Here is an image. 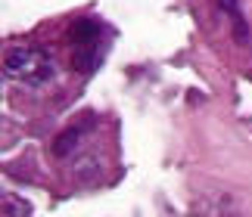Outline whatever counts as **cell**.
Segmentation results:
<instances>
[{
    "label": "cell",
    "mask_w": 252,
    "mask_h": 217,
    "mask_svg": "<svg viewBox=\"0 0 252 217\" xmlns=\"http://www.w3.org/2000/svg\"><path fill=\"white\" fill-rule=\"evenodd\" d=\"M3 72L16 81H25V84H41L53 75V62L50 56L37 47H13L6 50L3 56Z\"/></svg>",
    "instance_id": "obj_1"
},
{
    "label": "cell",
    "mask_w": 252,
    "mask_h": 217,
    "mask_svg": "<svg viewBox=\"0 0 252 217\" xmlns=\"http://www.w3.org/2000/svg\"><path fill=\"white\" fill-rule=\"evenodd\" d=\"M78 136H81V131H65V134H60L56 136V143H53V155H69L72 149H75V143H78Z\"/></svg>",
    "instance_id": "obj_2"
},
{
    "label": "cell",
    "mask_w": 252,
    "mask_h": 217,
    "mask_svg": "<svg viewBox=\"0 0 252 217\" xmlns=\"http://www.w3.org/2000/svg\"><path fill=\"white\" fill-rule=\"evenodd\" d=\"M28 202L25 199H16V195H6L3 199V214L6 217H28Z\"/></svg>",
    "instance_id": "obj_3"
},
{
    "label": "cell",
    "mask_w": 252,
    "mask_h": 217,
    "mask_svg": "<svg viewBox=\"0 0 252 217\" xmlns=\"http://www.w3.org/2000/svg\"><path fill=\"white\" fill-rule=\"evenodd\" d=\"M218 6L224 9V13H230V16H240V6H237V0H218Z\"/></svg>",
    "instance_id": "obj_4"
}]
</instances>
